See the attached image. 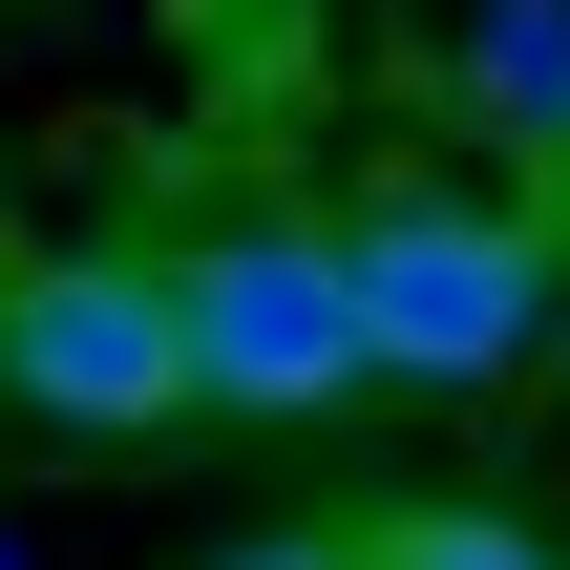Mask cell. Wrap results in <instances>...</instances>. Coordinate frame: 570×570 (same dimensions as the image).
Here are the masks:
<instances>
[{"mask_svg": "<svg viewBox=\"0 0 570 570\" xmlns=\"http://www.w3.org/2000/svg\"><path fill=\"white\" fill-rule=\"evenodd\" d=\"M338 296H360V381L487 402V381L550 360L570 233H550V190H360L338 212Z\"/></svg>", "mask_w": 570, "mask_h": 570, "instance_id": "1", "label": "cell"}, {"mask_svg": "<svg viewBox=\"0 0 570 570\" xmlns=\"http://www.w3.org/2000/svg\"><path fill=\"white\" fill-rule=\"evenodd\" d=\"M169 338H190V402H233V423H317V402H360L338 212H212V233L169 254Z\"/></svg>", "mask_w": 570, "mask_h": 570, "instance_id": "2", "label": "cell"}, {"mask_svg": "<svg viewBox=\"0 0 570 570\" xmlns=\"http://www.w3.org/2000/svg\"><path fill=\"white\" fill-rule=\"evenodd\" d=\"M0 423H42V444H148V423H190L169 254H21V275H0Z\"/></svg>", "mask_w": 570, "mask_h": 570, "instance_id": "3", "label": "cell"}, {"mask_svg": "<svg viewBox=\"0 0 570 570\" xmlns=\"http://www.w3.org/2000/svg\"><path fill=\"white\" fill-rule=\"evenodd\" d=\"M423 85H444V127H487L529 190H570V0H444Z\"/></svg>", "mask_w": 570, "mask_h": 570, "instance_id": "4", "label": "cell"}, {"mask_svg": "<svg viewBox=\"0 0 570 570\" xmlns=\"http://www.w3.org/2000/svg\"><path fill=\"white\" fill-rule=\"evenodd\" d=\"M360 570H570V550L508 508H402V529H360Z\"/></svg>", "mask_w": 570, "mask_h": 570, "instance_id": "5", "label": "cell"}, {"mask_svg": "<svg viewBox=\"0 0 570 570\" xmlns=\"http://www.w3.org/2000/svg\"><path fill=\"white\" fill-rule=\"evenodd\" d=\"M233 570H360V529H275V550H233Z\"/></svg>", "mask_w": 570, "mask_h": 570, "instance_id": "6", "label": "cell"}]
</instances>
